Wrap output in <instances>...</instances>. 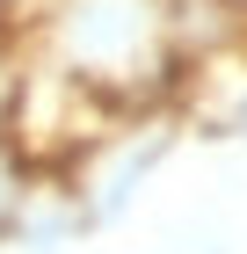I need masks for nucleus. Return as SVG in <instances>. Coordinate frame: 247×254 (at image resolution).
<instances>
[{
  "label": "nucleus",
  "instance_id": "1",
  "mask_svg": "<svg viewBox=\"0 0 247 254\" xmlns=\"http://www.w3.org/2000/svg\"><path fill=\"white\" fill-rule=\"evenodd\" d=\"M44 51L95 102H153L174 87V0H44Z\"/></svg>",
  "mask_w": 247,
  "mask_h": 254
},
{
  "label": "nucleus",
  "instance_id": "2",
  "mask_svg": "<svg viewBox=\"0 0 247 254\" xmlns=\"http://www.w3.org/2000/svg\"><path fill=\"white\" fill-rule=\"evenodd\" d=\"M233 131H240V138H247V102H240V109H233Z\"/></svg>",
  "mask_w": 247,
  "mask_h": 254
}]
</instances>
